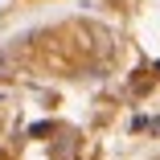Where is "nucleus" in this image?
Wrapping results in <instances>:
<instances>
[{
    "label": "nucleus",
    "mask_w": 160,
    "mask_h": 160,
    "mask_svg": "<svg viewBox=\"0 0 160 160\" xmlns=\"http://www.w3.org/2000/svg\"><path fill=\"white\" fill-rule=\"evenodd\" d=\"M70 156H74V136L58 140V160H70Z\"/></svg>",
    "instance_id": "nucleus-1"
}]
</instances>
